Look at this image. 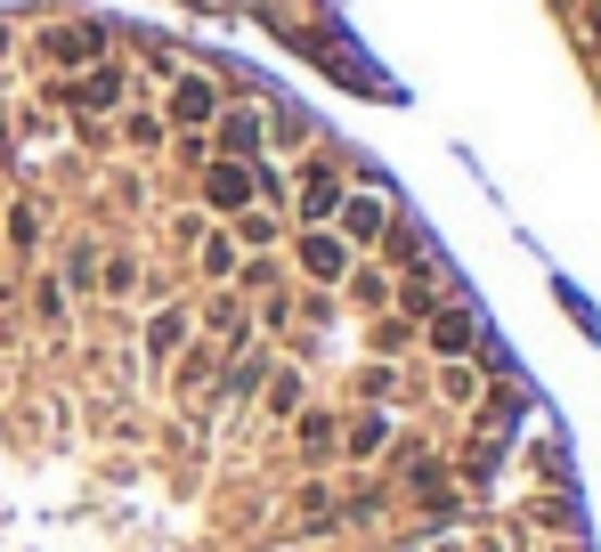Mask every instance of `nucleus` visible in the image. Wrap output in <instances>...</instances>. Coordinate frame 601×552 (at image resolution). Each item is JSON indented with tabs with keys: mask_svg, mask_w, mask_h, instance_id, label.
<instances>
[{
	"mask_svg": "<svg viewBox=\"0 0 601 552\" xmlns=\"http://www.w3.org/2000/svg\"><path fill=\"white\" fill-rule=\"evenodd\" d=\"M220 147H228V154H252V147H261V114H252V106H236L228 123H220Z\"/></svg>",
	"mask_w": 601,
	"mask_h": 552,
	"instance_id": "423d86ee",
	"label": "nucleus"
},
{
	"mask_svg": "<svg viewBox=\"0 0 601 552\" xmlns=\"http://www.w3.org/2000/svg\"><path fill=\"white\" fill-rule=\"evenodd\" d=\"M374 447H383V414H366V423L350 430V455H374Z\"/></svg>",
	"mask_w": 601,
	"mask_h": 552,
	"instance_id": "ddd939ff",
	"label": "nucleus"
},
{
	"mask_svg": "<svg viewBox=\"0 0 601 552\" xmlns=\"http://www.w3.org/2000/svg\"><path fill=\"white\" fill-rule=\"evenodd\" d=\"M252 187H261V179H252V171L236 163V154H228V163H212V171H203V196H212L220 212H245V196H252Z\"/></svg>",
	"mask_w": 601,
	"mask_h": 552,
	"instance_id": "f03ea898",
	"label": "nucleus"
},
{
	"mask_svg": "<svg viewBox=\"0 0 601 552\" xmlns=\"http://www.w3.org/2000/svg\"><path fill=\"white\" fill-rule=\"evenodd\" d=\"M341 212V179L334 171H309V187H301V219L317 228V219H334Z\"/></svg>",
	"mask_w": 601,
	"mask_h": 552,
	"instance_id": "20e7f679",
	"label": "nucleus"
},
{
	"mask_svg": "<svg viewBox=\"0 0 601 552\" xmlns=\"http://www.w3.org/2000/svg\"><path fill=\"white\" fill-rule=\"evenodd\" d=\"M179 341H187V317H179V309H163V317L147 325V350H154V357H171Z\"/></svg>",
	"mask_w": 601,
	"mask_h": 552,
	"instance_id": "6e6552de",
	"label": "nucleus"
},
{
	"mask_svg": "<svg viewBox=\"0 0 601 552\" xmlns=\"http://www.w3.org/2000/svg\"><path fill=\"white\" fill-rule=\"evenodd\" d=\"M301 406V374H277V382H268V414H293Z\"/></svg>",
	"mask_w": 601,
	"mask_h": 552,
	"instance_id": "9b49d317",
	"label": "nucleus"
},
{
	"mask_svg": "<svg viewBox=\"0 0 601 552\" xmlns=\"http://www.w3.org/2000/svg\"><path fill=\"white\" fill-rule=\"evenodd\" d=\"M301 276L341 285V276H350V244H341V236H325V228H309V236H301Z\"/></svg>",
	"mask_w": 601,
	"mask_h": 552,
	"instance_id": "f257e3e1",
	"label": "nucleus"
},
{
	"mask_svg": "<svg viewBox=\"0 0 601 552\" xmlns=\"http://www.w3.org/2000/svg\"><path fill=\"white\" fill-rule=\"evenodd\" d=\"M301 447H309V455H325V447H334V423H325V414H301Z\"/></svg>",
	"mask_w": 601,
	"mask_h": 552,
	"instance_id": "f8f14e48",
	"label": "nucleus"
},
{
	"mask_svg": "<svg viewBox=\"0 0 601 552\" xmlns=\"http://www.w3.org/2000/svg\"><path fill=\"white\" fill-rule=\"evenodd\" d=\"M431 350H472V317H463V309H439V317H431Z\"/></svg>",
	"mask_w": 601,
	"mask_h": 552,
	"instance_id": "0eeeda50",
	"label": "nucleus"
},
{
	"mask_svg": "<svg viewBox=\"0 0 601 552\" xmlns=\"http://www.w3.org/2000/svg\"><path fill=\"white\" fill-rule=\"evenodd\" d=\"M203 268H212V276H236V244H228V236H203Z\"/></svg>",
	"mask_w": 601,
	"mask_h": 552,
	"instance_id": "9d476101",
	"label": "nucleus"
},
{
	"mask_svg": "<svg viewBox=\"0 0 601 552\" xmlns=\"http://www.w3.org/2000/svg\"><path fill=\"white\" fill-rule=\"evenodd\" d=\"M383 236V196H341V244Z\"/></svg>",
	"mask_w": 601,
	"mask_h": 552,
	"instance_id": "7ed1b4c3",
	"label": "nucleus"
},
{
	"mask_svg": "<svg viewBox=\"0 0 601 552\" xmlns=\"http://www.w3.org/2000/svg\"><path fill=\"white\" fill-rule=\"evenodd\" d=\"M212 106H220V98H212V81H179V98H171V123H179V130H196V123H212Z\"/></svg>",
	"mask_w": 601,
	"mask_h": 552,
	"instance_id": "39448f33",
	"label": "nucleus"
},
{
	"mask_svg": "<svg viewBox=\"0 0 601 552\" xmlns=\"http://www.w3.org/2000/svg\"><path fill=\"white\" fill-rule=\"evenodd\" d=\"M114 98H123V74H114V65H98V74L82 81V106H114Z\"/></svg>",
	"mask_w": 601,
	"mask_h": 552,
	"instance_id": "1a4fd4ad",
	"label": "nucleus"
}]
</instances>
